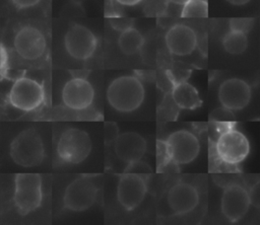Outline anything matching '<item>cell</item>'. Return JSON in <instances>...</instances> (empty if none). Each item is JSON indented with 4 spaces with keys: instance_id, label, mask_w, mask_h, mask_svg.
I'll return each mask as SVG.
<instances>
[{
    "instance_id": "obj_1",
    "label": "cell",
    "mask_w": 260,
    "mask_h": 225,
    "mask_svg": "<svg viewBox=\"0 0 260 225\" xmlns=\"http://www.w3.org/2000/svg\"><path fill=\"white\" fill-rule=\"evenodd\" d=\"M144 97V86L133 75H124L114 79L107 89L108 102L120 113L134 111L142 104Z\"/></svg>"
},
{
    "instance_id": "obj_2",
    "label": "cell",
    "mask_w": 260,
    "mask_h": 225,
    "mask_svg": "<svg viewBox=\"0 0 260 225\" xmlns=\"http://www.w3.org/2000/svg\"><path fill=\"white\" fill-rule=\"evenodd\" d=\"M167 156V165H184L191 163L200 152L198 138L188 130L173 132L166 140L159 141Z\"/></svg>"
},
{
    "instance_id": "obj_3",
    "label": "cell",
    "mask_w": 260,
    "mask_h": 225,
    "mask_svg": "<svg viewBox=\"0 0 260 225\" xmlns=\"http://www.w3.org/2000/svg\"><path fill=\"white\" fill-rule=\"evenodd\" d=\"M9 154L17 165L22 167L38 166L45 157L43 140L35 129H26L12 140Z\"/></svg>"
},
{
    "instance_id": "obj_4",
    "label": "cell",
    "mask_w": 260,
    "mask_h": 225,
    "mask_svg": "<svg viewBox=\"0 0 260 225\" xmlns=\"http://www.w3.org/2000/svg\"><path fill=\"white\" fill-rule=\"evenodd\" d=\"M42 199V178L38 173L15 175L13 202L20 215H26L38 209Z\"/></svg>"
},
{
    "instance_id": "obj_5",
    "label": "cell",
    "mask_w": 260,
    "mask_h": 225,
    "mask_svg": "<svg viewBox=\"0 0 260 225\" xmlns=\"http://www.w3.org/2000/svg\"><path fill=\"white\" fill-rule=\"evenodd\" d=\"M214 148L219 161L226 165L241 163L250 153L248 138L233 127H229L220 132Z\"/></svg>"
},
{
    "instance_id": "obj_6",
    "label": "cell",
    "mask_w": 260,
    "mask_h": 225,
    "mask_svg": "<svg viewBox=\"0 0 260 225\" xmlns=\"http://www.w3.org/2000/svg\"><path fill=\"white\" fill-rule=\"evenodd\" d=\"M89 135L80 129L70 128L65 130L57 144L58 158L68 164H78L86 159L91 151Z\"/></svg>"
},
{
    "instance_id": "obj_7",
    "label": "cell",
    "mask_w": 260,
    "mask_h": 225,
    "mask_svg": "<svg viewBox=\"0 0 260 225\" xmlns=\"http://www.w3.org/2000/svg\"><path fill=\"white\" fill-rule=\"evenodd\" d=\"M45 99L43 85L38 81L20 77L16 79L9 91V103L22 111H30L38 108Z\"/></svg>"
},
{
    "instance_id": "obj_8",
    "label": "cell",
    "mask_w": 260,
    "mask_h": 225,
    "mask_svg": "<svg viewBox=\"0 0 260 225\" xmlns=\"http://www.w3.org/2000/svg\"><path fill=\"white\" fill-rule=\"evenodd\" d=\"M98 188L94 182L86 176H80L67 185L63 196V205L67 210L82 212L94 204Z\"/></svg>"
},
{
    "instance_id": "obj_9",
    "label": "cell",
    "mask_w": 260,
    "mask_h": 225,
    "mask_svg": "<svg viewBox=\"0 0 260 225\" xmlns=\"http://www.w3.org/2000/svg\"><path fill=\"white\" fill-rule=\"evenodd\" d=\"M64 45L67 53L73 59L85 61L95 52L98 40L89 28L82 24L74 23L69 26L65 33Z\"/></svg>"
},
{
    "instance_id": "obj_10",
    "label": "cell",
    "mask_w": 260,
    "mask_h": 225,
    "mask_svg": "<svg viewBox=\"0 0 260 225\" xmlns=\"http://www.w3.org/2000/svg\"><path fill=\"white\" fill-rule=\"evenodd\" d=\"M251 206L249 192L239 183L224 188L220 199V210L230 222H238L248 213Z\"/></svg>"
},
{
    "instance_id": "obj_11",
    "label": "cell",
    "mask_w": 260,
    "mask_h": 225,
    "mask_svg": "<svg viewBox=\"0 0 260 225\" xmlns=\"http://www.w3.org/2000/svg\"><path fill=\"white\" fill-rule=\"evenodd\" d=\"M147 185L141 174L125 172L117 184V200L126 210L136 209L144 200Z\"/></svg>"
},
{
    "instance_id": "obj_12",
    "label": "cell",
    "mask_w": 260,
    "mask_h": 225,
    "mask_svg": "<svg viewBox=\"0 0 260 225\" xmlns=\"http://www.w3.org/2000/svg\"><path fill=\"white\" fill-rule=\"evenodd\" d=\"M13 47L20 58L35 61L44 55L47 43L45 35L40 29L31 25H25L15 33Z\"/></svg>"
},
{
    "instance_id": "obj_13",
    "label": "cell",
    "mask_w": 260,
    "mask_h": 225,
    "mask_svg": "<svg viewBox=\"0 0 260 225\" xmlns=\"http://www.w3.org/2000/svg\"><path fill=\"white\" fill-rule=\"evenodd\" d=\"M252 97L250 85L240 78H229L218 88V99L226 110H241L245 108Z\"/></svg>"
},
{
    "instance_id": "obj_14",
    "label": "cell",
    "mask_w": 260,
    "mask_h": 225,
    "mask_svg": "<svg viewBox=\"0 0 260 225\" xmlns=\"http://www.w3.org/2000/svg\"><path fill=\"white\" fill-rule=\"evenodd\" d=\"M94 98L92 85L82 77H74L67 81L62 89V100L65 106L73 110L88 108Z\"/></svg>"
},
{
    "instance_id": "obj_15",
    "label": "cell",
    "mask_w": 260,
    "mask_h": 225,
    "mask_svg": "<svg viewBox=\"0 0 260 225\" xmlns=\"http://www.w3.org/2000/svg\"><path fill=\"white\" fill-rule=\"evenodd\" d=\"M165 43L173 55L180 57L188 56L197 47V35L192 27L183 23H177L166 32Z\"/></svg>"
},
{
    "instance_id": "obj_16",
    "label": "cell",
    "mask_w": 260,
    "mask_h": 225,
    "mask_svg": "<svg viewBox=\"0 0 260 225\" xmlns=\"http://www.w3.org/2000/svg\"><path fill=\"white\" fill-rule=\"evenodd\" d=\"M167 202L175 215H185L197 207L199 194L191 183L178 182L169 190Z\"/></svg>"
},
{
    "instance_id": "obj_17",
    "label": "cell",
    "mask_w": 260,
    "mask_h": 225,
    "mask_svg": "<svg viewBox=\"0 0 260 225\" xmlns=\"http://www.w3.org/2000/svg\"><path fill=\"white\" fill-rule=\"evenodd\" d=\"M114 151L117 157L126 164L138 161L146 151V141L136 132H125L115 139Z\"/></svg>"
},
{
    "instance_id": "obj_18",
    "label": "cell",
    "mask_w": 260,
    "mask_h": 225,
    "mask_svg": "<svg viewBox=\"0 0 260 225\" xmlns=\"http://www.w3.org/2000/svg\"><path fill=\"white\" fill-rule=\"evenodd\" d=\"M172 98L175 104L182 109H196L201 106L202 100L197 89L187 81L175 82L172 88Z\"/></svg>"
},
{
    "instance_id": "obj_19",
    "label": "cell",
    "mask_w": 260,
    "mask_h": 225,
    "mask_svg": "<svg viewBox=\"0 0 260 225\" xmlns=\"http://www.w3.org/2000/svg\"><path fill=\"white\" fill-rule=\"evenodd\" d=\"M144 44V38L141 32L133 26H130L121 31V34L118 38V46L120 51L127 55L131 56L140 51Z\"/></svg>"
},
{
    "instance_id": "obj_20",
    "label": "cell",
    "mask_w": 260,
    "mask_h": 225,
    "mask_svg": "<svg viewBox=\"0 0 260 225\" xmlns=\"http://www.w3.org/2000/svg\"><path fill=\"white\" fill-rule=\"evenodd\" d=\"M222 47L225 52L232 55H240L244 53L248 47L247 33L230 29L221 40Z\"/></svg>"
},
{
    "instance_id": "obj_21",
    "label": "cell",
    "mask_w": 260,
    "mask_h": 225,
    "mask_svg": "<svg viewBox=\"0 0 260 225\" xmlns=\"http://www.w3.org/2000/svg\"><path fill=\"white\" fill-rule=\"evenodd\" d=\"M181 16L184 18L207 17L208 3L206 0H189L183 5Z\"/></svg>"
},
{
    "instance_id": "obj_22",
    "label": "cell",
    "mask_w": 260,
    "mask_h": 225,
    "mask_svg": "<svg viewBox=\"0 0 260 225\" xmlns=\"http://www.w3.org/2000/svg\"><path fill=\"white\" fill-rule=\"evenodd\" d=\"M254 20L249 17H236L230 19V29L242 32H249L253 26Z\"/></svg>"
},
{
    "instance_id": "obj_23",
    "label": "cell",
    "mask_w": 260,
    "mask_h": 225,
    "mask_svg": "<svg viewBox=\"0 0 260 225\" xmlns=\"http://www.w3.org/2000/svg\"><path fill=\"white\" fill-rule=\"evenodd\" d=\"M125 172L138 173V174L149 173V172H151V168L148 166V164L146 162L138 160V161L128 163L125 168Z\"/></svg>"
},
{
    "instance_id": "obj_24",
    "label": "cell",
    "mask_w": 260,
    "mask_h": 225,
    "mask_svg": "<svg viewBox=\"0 0 260 225\" xmlns=\"http://www.w3.org/2000/svg\"><path fill=\"white\" fill-rule=\"evenodd\" d=\"M118 135H119V128L115 123L109 122V123L105 124L104 138H105L106 144L114 143V141L118 137Z\"/></svg>"
},
{
    "instance_id": "obj_25",
    "label": "cell",
    "mask_w": 260,
    "mask_h": 225,
    "mask_svg": "<svg viewBox=\"0 0 260 225\" xmlns=\"http://www.w3.org/2000/svg\"><path fill=\"white\" fill-rule=\"evenodd\" d=\"M110 22L112 26L118 30H124L130 26H132V20L125 17L120 16H112L110 17Z\"/></svg>"
},
{
    "instance_id": "obj_26",
    "label": "cell",
    "mask_w": 260,
    "mask_h": 225,
    "mask_svg": "<svg viewBox=\"0 0 260 225\" xmlns=\"http://www.w3.org/2000/svg\"><path fill=\"white\" fill-rule=\"evenodd\" d=\"M41 0H11L17 8H28L38 4Z\"/></svg>"
},
{
    "instance_id": "obj_27",
    "label": "cell",
    "mask_w": 260,
    "mask_h": 225,
    "mask_svg": "<svg viewBox=\"0 0 260 225\" xmlns=\"http://www.w3.org/2000/svg\"><path fill=\"white\" fill-rule=\"evenodd\" d=\"M115 1L124 6H134L139 4L142 0H115Z\"/></svg>"
},
{
    "instance_id": "obj_28",
    "label": "cell",
    "mask_w": 260,
    "mask_h": 225,
    "mask_svg": "<svg viewBox=\"0 0 260 225\" xmlns=\"http://www.w3.org/2000/svg\"><path fill=\"white\" fill-rule=\"evenodd\" d=\"M230 4L232 5H236V6H241V5H245L247 3H249L251 0H226Z\"/></svg>"
},
{
    "instance_id": "obj_29",
    "label": "cell",
    "mask_w": 260,
    "mask_h": 225,
    "mask_svg": "<svg viewBox=\"0 0 260 225\" xmlns=\"http://www.w3.org/2000/svg\"><path fill=\"white\" fill-rule=\"evenodd\" d=\"M170 2H172V3H174V4H177V5H181V6H183L184 4H186L189 0H169Z\"/></svg>"
},
{
    "instance_id": "obj_30",
    "label": "cell",
    "mask_w": 260,
    "mask_h": 225,
    "mask_svg": "<svg viewBox=\"0 0 260 225\" xmlns=\"http://www.w3.org/2000/svg\"><path fill=\"white\" fill-rule=\"evenodd\" d=\"M70 2H72V3H74V4H81L82 2H84L85 0H69Z\"/></svg>"
}]
</instances>
